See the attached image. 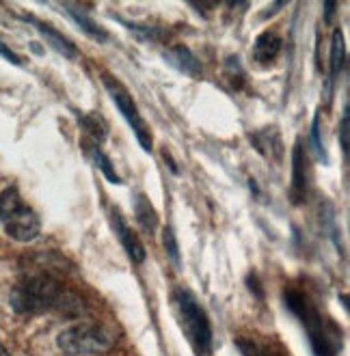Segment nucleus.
Wrapping results in <instances>:
<instances>
[{
  "mask_svg": "<svg viewBox=\"0 0 350 356\" xmlns=\"http://www.w3.org/2000/svg\"><path fill=\"white\" fill-rule=\"evenodd\" d=\"M134 214H136V222L143 227V232L154 236L158 229V214H156L152 201L143 193L134 195Z\"/></svg>",
  "mask_w": 350,
  "mask_h": 356,
  "instance_id": "13",
  "label": "nucleus"
},
{
  "mask_svg": "<svg viewBox=\"0 0 350 356\" xmlns=\"http://www.w3.org/2000/svg\"><path fill=\"white\" fill-rule=\"evenodd\" d=\"M175 307L177 318L182 324V330L186 334V339L195 348L199 356H208L212 350V328L210 320L205 316L203 307L195 298L191 289H177L175 291Z\"/></svg>",
  "mask_w": 350,
  "mask_h": 356,
  "instance_id": "4",
  "label": "nucleus"
},
{
  "mask_svg": "<svg viewBox=\"0 0 350 356\" xmlns=\"http://www.w3.org/2000/svg\"><path fill=\"white\" fill-rule=\"evenodd\" d=\"M0 222H3L7 236L17 242H31L41 232V220L35 209L22 201L17 188L9 186L0 195Z\"/></svg>",
  "mask_w": 350,
  "mask_h": 356,
  "instance_id": "3",
  "label": "nucleus"
},
{
  "mask_svg": "<svg viewBox=\"0 0 350 356\" xmlns=\"http://www.w3.org/2000/svg\"><path fill=\"white\" fill-rule=\"evenodd\" d=\"M63 9L72 15V19L80 26V31L85 33L87 37H91L95 41H106L109 39V33L102 29L93 17H89L85 11H82L80 7H76V5H63Z\"/></svg>",
  "mask_w": 350,
  "mask_h": 356,
  "instance_id": "14",
  "label": "nucleus"
},
{
  "mask_svg": "<svg viewBox=\"0 0 350 356\" xmlns=\"http://www.w3.org/2000/svg\"><path fill=\"white\" fill-rule=\"evenodd\" d=\"M251 143L255 145V149L269 160L273 158L279 162L283 156V143H281V136L275 128H266V130L251 134Z\"/></svg>",
  "mask_w": 350,
  "mask_h": 356,
  "instance_id": "12",
  "label": "nucleus"
},
{
  "mask_svg": "<svg viewBox=\"0 0 350 356\" xmlns=\"http://www.w3.org/2000/svg\"><path fill=\"white\" fill-rule=\"evenodd\" d=\"M102 82H104V87H106L109 95H111L113 102L117 104L119 113H121L123 117H126V121H128V125L132 128V132H134L138 145H141V147L145 149V152H152V132H150V128H148L145 119H143V115L138 113L136 102L132 99V95L128 93V89L123 87L117 78H113L111 74H104V76H102Z\"/></svg>",
  "mask_w": 350,
  "mask_h": 356,
  "instance_id": "6",
  "label": "nucleus"
},
{
  "mask_svg": "<svg viewBox=\"0 0 350 356\" xmlns=\"http://www.w3.org/2000/svg\"><path fill=\"white\" fill-rule=\"evenodd\" d=\"M312 145H314V152H316L318 160L326 162V152L322 147V134H320V117H316L314 125H312Z\"/></svg>",
  "mask_w": 350,
  "mask_h": 356,
  "instance_id": "21",
  "label": "nucleus"
},
{
  "mask_svg": "<svg viewBox=\"0 0 350 356\" xmlns=\"http://www.w3.org/2000/svg\"><path fill=\"white\" fill-rule=\"evenodd\" d=\"M89 154H91V158H93V162L97 164V169L104 173V177L111 181V184H121V179H119V175L115 173V169H113V164H111V160L106 158V154L100 149V145H91L89 147Z\"/></svg>",
  "mask_w": 350,
  "mask_h": 356,
  "instance_id": "17",
  "label": "nucleus"
},
{
  "mask_svg": "<svg viewBox=\"0 0 350 356\" xmlns=\"http://www.w3.org/2000/svg\"><path fill=\"white\" fill-rule=\"evenodd\" d=\"M65 298V289L54 277L44 275H29L11 289V307L19 316H31V313H44L61 307Z\"/></svg>",
  "mask_w": 350,
  "mask_h": 356,
  "instance_id": "2",
  "label": "nucleus"
},
{
  "mask_svg": "<svg viewBox=\"0 0 350 356\" xmlns=\"http://www.w3.org/2000/svg\"><path fill=\"white\" fill-rule=\"evenodd\" d=\"M0 356H9V352H7V350H5L3 346H0Z\"/></svg>",
  "mask_w": 350,
  "mask_h": 356,
  "instance_id": "24",
  "label": "nucleus"
},
{
  "mask_svg": "<svg viewBox=\"0 0 350 356\" xmlns=\"http://www.w3.org/2000/svg\"><path fill=\"white\" fill-rule=\"evenodd\" d=\"M24 19H26V22H31L41 35H44V39L48 41V44H50L58 54H63V56H67V58H76V56H78V48L72 44V41H70L67 37L61 35L56 29H52V26L46 24V22H39V19H35L33 15H26Z\"/></svg>",
  "mask_w": 350,
  "mask_h": 356,
  "instance_id": "10",
  "label": "nucleus"
},
{
  "mask_svg": "<svg viewBox=\"0 0 350 356\" xmlns=\"http://www.w3.org/2000/svg\"><path fill=\"white\" fill-rule=\"evenodd\" d=\"M56 343L70 356H104L115 348V334L106 326L82 324L61 332Z\"/></svg>",
  "mask_w": 350,
  "mask_h": 356,
  "instance_id": "5",
  "label": "nucleus"
},
{
  "mask_svg": "<svg viewBox=\"0 0 350 356\" xmlns=\"http://www.w3.org/2000/svg\"><path fill=\"white\" fill-rule=\"evenodd\" d=\"M225 70H228V76L232 80V87L240 89V85L244 82V74H242V67H240V60L236 56H230L228 63H225Z\"/></svg>",
  "mask_w": 350,
  "mask_h": 356,
  "instance_id": "18",
  "label": "nucleus"
},
{
  "mask_svg": "<svg viewBox=\"0 0 350 356\" xmlns=\"http://www.w3.org/2000/svg\"><path fill=\"white\" fill-rule=\"evenodd\" d=\"M326 22H331V13H333V9H335V3H326Z\"/></svg>",
  "mask_w": 350,
  "mask_h": 356,
  "instance_id": "23",
  "label": "nucleus"
},
{
  "mask_svg": "<svg viewBox=\"0 0 350 356\" xmlns=\"http://www.w3.org/2000/svg\"><path fill=\"white\" fill-rule=\"evenodd\" d=\"M285 305L303 322L307 330V339L312 343V350L316 356H337L340 352V339L335 326L326 322L314 300L299 289H285Z\"/></svg>",
  "mask_w": 350,
  "mask_h": 356,
  "instance_id": "1",
  "label": "nucleus"
},
{
  "mask_svg": "<svg viewBox=\"0 0 350 356\" xmlns=\"http://www.w3.org/2000/svg\"><path fill=\"white\" fill-rule=\"evenodd\" d=\"M167 60L175 70H180L182 74H186L191 78H201L203 76V67H201L199 58L186 46H173L167 52Z\"/></svg>",
  "mask_w": 350,
  "mask_h": 356,
  "instance_id": "11",
  "label": "nucleus"
},
{
  "mask_svg": "<svg viewBox=\"0 0 350 356\" xmlns=\"http://www.w3.org/2000/svg\"><path fill=\"white\" fill-rule=\"evenodd\" d=\"M164 248H167V255L171 257V261L177 266L180 264V248H177V240H175V234H173L171 227L164 229Z\"/></svg>",
  "mask_w": 350,
  "mask_h": 356,
  "instance_id": "19",
  "label": "nucleus"
},
{
  "mask_svg": "<svg viewBox=\"0 0 350 356\" xmlns=\"http://www.w3.org/2000/svg\"><path fill=\"white\" fill-rule=\"evenodd\" d=\"M344 56H346V52H344V35L337 29L333 33V39H331V80H328V85H326L328 87V93H331V89H333V80L342 74Z\"/></svg>",
  "mask_w": 350,
  "mask_h": 356,
  "instance_id": "15",
  "label": "nucleus"
},
{
  "mask_svg": "<svg viewBox=\"0 0 350 356\" xmlns=\"http://www.w3.org/2000/svg\"><path fill=\"white\" fill-rule=\"evenodd\" d=\"M113 229H115V234H117L121 246L126 248L128 257L134 264H143V261H145V246L141 244L136 232H132V227L126 222V218H123V214L119 212L117 207L113 209Z\"/></svg>",
  "mask_w": 350,
  "mask_h": 356,
  "instance_id": "8",
  "label": "nucleus"
},
{
  "mask_svg": "<svg viewBox=\"0 0 350 356\" xmlns=\"http://www.w3.org/2000/svg\"><path fill=\"white\" fill-rule=\"evenodd\" d=\"M307 191H310V175H307V158L303 152V143H294L292 152V186H290V201L294 205L303 203L307 199Z\"/></svg>",
  "mask_w": 350,
  "mask_h": 356,
  "instance_id": "7",
  "label": "nucleus"
},
{
  "mask_svg": "<svg viewBox=\"0 0 350 356\" xmlns=\"http://www.w3.org/2000/svg\"><path fill=\"white\" fill-rule=\"evenodd\" d=\"M350 108L344 106L342 113V121H340V140H342V152L344 156H348V138H350Z\"/></svg>",
  "mask_w": 350,
  "mask_h": 356,
  "instance_id": "20",
  "label": "nucleus"
},
{
  "mask_svg": "<svg viewBox=\"0 0 350 356\" xmlns=\"http://www.w3.org/2000/svg\"><path fill=\"white\" fill-rule=\"evenodd\" d=\"M0 56H5L7 60H11L13 65H22V58H19L7 44H3V41H0Z\"/></svg>",
  "mask_w": 350,
  "mask_h": 356,
  "instance_id": "22",
  "label": "nucleus"
},
{
  "mask_svg": "<svg viewBox=\"0 0 350 356\" xmlns=\"http://www.w3.org/2000/svg\"><path fill=\"white\" fill-rule=\"evenodd\" d=\"M80 123H82V128L87 130V134L91 136V140H93L95 145H102V143H104V138H106V134H109V125H106V121L102 119L100 115H95V113H91V115H82V117H80Z\"/></svg>",
  "mask_w": 350,
  "mask_h": 356,
  "instance_id": "16",
  "label": "nucleus"
},
{
  "mask_svg": "<svg viewBox=\"0 0 350 356\" xmlns=\"http://www.w3.org/2000/svg\"><path fill=\"white\" fill-rule=\"evenodd\" d=\"M283 41L277 33L273 31H266L255 39V46H253V60L257 63L260 67H269L271 63H275V58L281 52Z\"/></svg>",
  "mask_w": 350,
  "mask_h": 356,
  "instance_id": "9",
  "label": "nucleus"
}]
</instances>
